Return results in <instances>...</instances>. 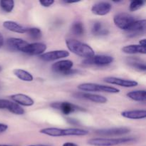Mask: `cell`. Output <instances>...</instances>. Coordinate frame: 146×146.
Masks as SVG:
<instances>
[{"mask_svg": "<svg viewBox=\"0 0 146 146\" xmlns=\"http://www.w3.org/2000/svg\"><path fill=\"white\" fill-rule=\"evenodd\" d=\"M40 133L51 137L62 136H84L89 133V131L81 128H45L40 130Z\"/></svg>", "mask_w": 146, "mask_h": 146, "instance_id": "cell-1", "label": "cell"}, {"mask_svg": "<svg viewBox=\"0 0 146 146\" xmlns=\"http://www.w3.org/2000/svg\"><path fill=\"white\" fill-rule=\"evenodd\" d=\"M66 44L70 51L81 57L89 58L95 55L94 49L89 45L81 42L78 40L74 38H68L66 40Z\"/></svg>", "mask_w": 146, "mask_h": 146, "instance_id": "cell-2", "label": "cell"}, {"mask_svg": "<svg viewBox=\"0 0 146 146\" xmlns=\"http://www.w3.org/2000/svg\"><path fill=\"white\" fill-rule=\"evenodd\" d=\"M135 141L134 138H91L88 141V143L92 146H115L133 143Z\"/></svg>", "mask_w": 146, "mask_h": 146, "instance_id": "cell-3", "label": "cell"}, {"mask_svg": "<svg viewBox=\"0 0 146 146\" xmlns=\"http://www.w3.org/2000/svg\"><path fill=\"white\" fill-rule=\"evenodd\" d=\"M78 88L81 91L88 92H103L108 94H118L120 90L115 87L108 86L100 85L94 83H84L78 86Z\"/></svg>", "mask_w": 146, "mask_h": 146, "instance_id": "cell-4", "label": "cell"}, {"mask_svg": "<svg viewBox=\"0 0 146 146\" xmlns=\"http://www.w3.org/2000/svg\"><path fill=\"white\" fill-rule=\"evenodd\" d=\"M73 66L74 62L71 60H61L53 64L51 68L54 72L66 76L74 74L76 72V71L72 68Z\"/></svg>", "mask_w": 146, "mask_h": 146, "instance_id": "cell-5", "label": "cell"}, {"mask_svg": "<svg viewBox=\"0 0 146 146\" xmlns=\"http://www.w3.org/2000/svg\"><path fill=\"white\" fill-rule=\"evenodd\" d=\"M135 21V17L128 13H119L113 18L115 25L124 31H126Z\"/></svg>", "mask_w": 146, "mask_h": 146, "instance_id": "cell-6", "label": "cell"}, {"mask_svg": "<svg viewBox=\"0 0 146 146\" xmlns=\"http://www.w3.org/2000/svg\"><path fill=\"white\" fill-rule=\"evenodd\" d=\"M50 106L54 109L60 111L64 115H69L72 113L76 112V111H85L82 107H80L69 102H54L52 103Z\"/></svg>", "mask_w": 146, "mask_h": 146, "instance_id": "cell-7", "label": "cell"}, {"mask_svg": "<svg viewBox=\"0 0 146 146\" xmlns=\"http://www.w3.org/2000/svg\"><path fill=\"white\" fill-rule=\"evenodd\" d=\"M113 57L107 55H94L89 58H86L83 64L86 65H94L98 66H106L113 61Z\"/></svg>", "mask_w": 146, "mask_h": 146, "instance_id": "cell-8", "label": "cell"}, {"mask_svg": "<svg viewBox=\"0 0 146 146\" xmlns=\"http://www.w3.org/2000/svg\"><path fill=\"white\" fill-rule=\"evenodd\" d=\"M130 128L126 127H118V128H111L100 129L96 131V133L102 136H117L123 135L130 133Z\"/></svg>", "mask_w": 146, "mask_h": 146, "instance_id": "cell-9", "label": "cell"}, {"mask_svg": "<svg viewBox=\"0 0 146 146\" xmlns=\"http://www.w3.org/2000/svg\"><path fill=\"white\" fill-rule=\"evenodd\" d=\"M0 109L7 110L15 115H23L24 113V108L14 101L7 99H0Z\"/></svg>", "mask_w": 146, "mask_h": 146, "instance_id": "cell-10", "label": "cell"}, {"mask_svg": "<svg viewBox=\"0 0 146 146\" xmlns=\"http://www.w3.org/2000/svg\"><path fill=\"white\" fill-rule=\"evenodd\" d=\"M46 45L41 42H34L28 45L21 51V52L29 55H40L43 54L46 50Z\"/></svg>", "mask_w": 146, "mask_h": 146, "instance_id": "cell-11", "label": "cell"}, {"mask_svg": "<svg viewBox=\"0 0 146 146\" xmlns=\"http://www.w3.org/2000/svg\"><path fill=\"white\" fill-rule=\"evenodd\" d=\"M104 81L107 84H113V85H117L121 87L125 88H133L138 86V83L133 80H127L123 78H117L113 76H108L104 78Z\"/></svg>", "mask_w": 146, "mask_h": 146, "instance_id": "cell-12", "label": "cell"}, {"mask_svg": "<svg viewBox=\"0 0 146 146\" xmlns=\"http://www.w3.org/2000/svg\"><path fill=\"white\" fill-rule=\"evenodd\" d=\"M68 56H69V52L66 50H56V51L44 53L40 56V58L44 61H53L66 58Z\"/></svg>", "mask_w": 146, "mask_h": 146, "instance_id": "cell-13", "label": "cell"}, {"mask_svg": "<svg viewBox=\"0 0 146 146\" xmlns=\"http://www.w3.org/2000/svg\"><path fill=\"white\" fill-rule=\"evenodd\" d=\"M145 20H135L132 25L126 30L127 35L130 37L138 36L143 33L145 29Z\"/></svg>", "mask_w": 146, "mask_h": 146, "instance_id": "cell-14", "label": "cell"}, {"mask_svg": "<svg viewBox=\"0 0 146 146\" xmlns=\"http://www.w3.org/2000/svg\"><path fill=\"white\" fill-rule=\"evenodd\" d=\"M112 9V5L107 1H99L93 5L91 11L94 14L98 16H104L108 14Z\"/></svg>", "mask_w": 146, "mask_h": 146, "instance_id": "cell-15", "label": "cell"}, {"mask_svg": "<svg viewBox=\"0 0 146 146\" xmlns=\"http://www.w3.org/2000/svg\"><path fill=\"white\" fill-rule=\"evenodd\" d=\"M29 43L19 38H9L7 41V46L10 50L21 51L28 45Z\"/></svg>", "mask_w": 146, "mask_h": 146, "instance_id": "cell-16", "label": "cell"}, {"mask_svg": "<svg viewBox=\"0 0 146 146\" xmlns=\"http://www.w3.org/2000/svg\"><path fill=\"white\" fill-rule=\"evenodd\" d=\"M14 103L23 106H31L34 104V101L29 96L23 94H17L10 96Z\"/></svg>", "mask_w": 146, "mask_h": 146, "instance_id": "cell-17", "label": "cell"}, {"mask_svg": "<svg viewBox=\"0 0 146 146\" xmlns=\"http://www.w3.org/2000/svg\"><path fill=\"white\" fill-rule=\"evenodd\" d=\"M3 27L6 29L9 30L10 31H12L14 33H18V34H24L27 33V28L15 22L14 21H5L3 22Z\"/></svg>", "mask_w": 146, "mask_h": 146, "instance_id": "cell-18", "label": "cell"}, {"mask_svg": "<svg viewBox=\"0 0 146 146\" xmlns=\"http://www.w3.org/2000/svg\"><path fill=\"white\" fill-rule=\"evenodd\" d=\"M77 96L84 98V99L91 101L92 102L97 103V104H106L108 101V99L106 97L98 95V94H91V93H81V94H77Z\"/></svg>", "mask_w": 146, "mask_h": 146, "instance_id": "cell-19", "label": "cell"}, {"mask_svg": "<svg viewBox=\"0 0 146 146\" xmlns=\"http://www.w3.org/2000/svg\"><path fill=\"white\" fill-rule=\"evenodd\" d=\"M121 115L125 118L133 120L144 119L146 117V111L145 110H131L125 111L121 113Z\"/></svg>", "mask_w": 146, "mask_h": 146, "instance_id": "cell-20", "label": "cell"}, {"mask_svg": "<svg viewBox=\"0 0 146 146\" xmlns=\"http://www.w3.org/2000/svg\"><path fill=\"white\" fill-rule=\"evenodd\" d=\"M122 51L123 53H125V54H145L146 49L145 47H143L140 45L131 44V45H128L123 47Z\"/></svg>", "mask_w": 146, "mask_h": 146, "instance_id": "cell-21", "label": "cell"}, {"mask_svg": "<svg viewBox=\"0 0 146 146\" xmlns=\"http://www.w3.org/2000/svg\"><path fill=\"white\" fill-rule=\"evenodd\" d=\"M127 96L135 101L143 102L146 100V91L145 90H136L127 94Z\"/></svg>", "mask_w": 146, "mask_h": 146, "instance_id": "cell-22", "label": "cell"}, {"mask_svg": "<svg viewBox=\"0 0 146 146\" xmlns=\"http://www.w3.org/2000/svg\"><path fill=\"white\" fill-rule=\"evenodd\" d=\"M13 72H14L15 76H17L19 79L23 81L31 82L34 80V77H33L32 74H31L28 71H25V70L17 68V69H14Z\"/></svg>", "mask_w": 146, "mask_h": 146, "instance_id": "cell-23", "label": "cell"}, {"mask_svg": "<svg viewBox=\"0 0 146 146\" xmlns=\"http://www.w3.org/2000/svg\"><path fill=\"white\" fill-rule=\"evenodd\" d=\"M92 34L95 36H105L107 35L108 31L104 27V24L101 21H96L94 23L91 28Z\"/></svg>", "mask_w": 146, "mask_h": 146, "instance_id": "cell-24", "label": "cell"}, {"mask_svg": "<svg viewBox=\"0 0 146 146\" xmlns=\"http://www.w3.org/2000/svg\"><path fill=\"white\" fill-rule=\"evenodd\" d=\"M127 62L128 63L130 66H133V68L139 70V71H146V66L144 61L142 60H140L138 58H128L127 60Z\"/></svg>", "mask_w": 146, "mask_h": 146, "instance_id": "cell-25", "label": "cell"}, {"mask_svg": "<svg viewBox=\"0 0 146 146\" xmlns=\"http://www.w3.org/2000/svg\"><path fill=\"white\" fill-rule=\"evenodd\" d=\"M71 31L74 35L81 36L85 33V29H84V24L81 21H76L71 26Z\"/></svg>", "mask_w": 146, "mask_h": 146, "instance_id": "cell-26", "label": "cell"}, {"mask_svg": "<svg viewBox=\"0 0 146 146\" xmlns=\"http://www.w3.org/2000/svg\"><path fill=\"white\" fill-rule=\"evenodd\" d=\"M27 34L29 36L34 40H38L42 36V32L41 29L36 27H32V28H27Z\"/></svg>", "mask_w": 146, "mask_h": 146, "instance_id": "cell-27", "label": "cell"}, {"mask_svg": "<svg viewBox=\"0 0 146 146\" xmlns=\"http://www.w3.org/2000/svg\"><path fill=\"white\" fill-rule=\"evenodd\" d=\"M0 7L5 12L10 13L14 7V1L13 0H1L0 1Z\"/></svg>", "mask_w": 146, "mask_h": 146, "instance_id": "cell-28", "label": "cell"}, {"mask_svg": "<svg viewBox=\"0 0 146 146\" xmlns=\"http://www.w3.org/2000/svg\"><path fill=\"white\" fill-rule=\"evenodd\" d=\"M145 4V1L142 0H133L131 1L129 5V10L131 11H135L143 7Z\"/></svg>", "mask_w": 146, "mask_h": 146, "instance_id": "cell-29", "label": "cell"}, {"mask_svg": "<svg viewBox=\"0 0 146 146\" xmlns=\"http://www.w3.org/2000/svg\"><path fill=\"white\" fill-rule=\"evenodd\" d=\"M54 3V0H40L39 1V4L44 7H49Z\"/></svg>", "mask_w": 146, "mask_h": 146, "instance_id": "cell-30", "label": "cell"}, {"mask_svg": "<svg viewBox=\"0 0 146 146\" xmlns=\"http://www.w3.org/2000/svg\"><path fill=\"white\" fill-rule=\"evenodd\" d=\"M7 129H8V125H7V124L1 123H0V134L5 132Z\"/></svg>", "mask_w": 146, "mask_h": 146, "instance_id": "cell-31", "label": "cell"}, {"mask_svg": "<svg viewBox=\"0 0 146 146\" xmlns=\"http://www.w3.org/2000/svg\"><path fill=\"white\" fill-rule=\"evenodd\" d=\"M139 45L141 46H143V47H145V46H146L145 38H143V39H141V41H139Z\"/></svg>", "mask_w": 146, "mask_h": 146, "instance_id": "cell-32", "label": "cell"}, {"mask_svg": "<svg viewBox=\"0 0 146 146\" xmlns=\"http://www.w3.org/2000/svg\"><path fill=\"white\" fill-rule=\"evenodd\" d=\"M62 146H78L76 144L74 143H71V142H66L65 143L63 144Z\"/></svg>", "mask_w": 146, "mask_h": 146, "instance_id": "cell-33", "label": "cell"}, {"mask_svg": "<svg viewBox=\"0 0 146 146\" xmlns=\"http://www.w3.org/2000/svg\"><path fill=\"white\" fill-rule=\"evenodd\" d=\"M3 45H4V37H3L2 34L0 33V48L2 47Z\"/></svg>", "mask_w": 146, "mask_h": 146, "instance_id": "cell-34", "label": "cell"}, {"mask_svg": "<svg viewBox=\"0 0 146 146\" xmlns=\"http://www.w3.org/2000/svg\"><path fill=\"white\" fill-rule=\"evenodd\" d=\"M0 146H12L11 145H0Z\"/></svg>", "mask_w": 146, "mask_h": 146, "instance_id": "cell-35", "label": "cell"}, {"mask_svg": "<svg viewBox=\"0 0 146 146\" xmlns=\"http://www.w3.org/2000/svg\"><path fill=\"white\" fill-rule=\"evenodd\" d=\"M1 69H2V68H1V66H0V71H1Z\"/></svg>", "mask_w": 146, "mask_h": 146, "instance_id": "cell-36", "label": "cell"}, {"mask_svg": "<svg viewBox=\"0 0 146 146\" xmlns=\"http://www.w3.org/2000/svg\"><path fill=\"white\" fill-rule=\"evenodd\" d=\"M29 146H36V145H29Z\"/></svg>", "mask_w": 146, "mask_h": 146, "instance_id": "cell-37", "label": "cell"}]
</instances>
